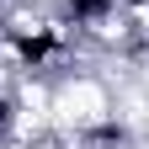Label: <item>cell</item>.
Listing matches in <instances>:
<instances>
[{
  "instance_id": "6da1fadb",
  "label": "cell",
  "mask_w": 149,
  "mask_h": 149,
  "mask_svg": "<svg viewBox=\"0 0 149 149\" xmlns=\"http://www.w3.org/2000/svg\"><path fill=\"white\" fill-rule=\"evenodd\" d=\"M0 37H6V48H11V59L22 64V69H53L69 53V27L53 16V22H16V11H11V22L0 27Z\"/></svg>"
},
{
  "instance_id": "7a4b0ae2",
  "label": "cell",
  "mask_w": 149,
  "mask_h": 149,
  "mask_svg": "<svg viewBox=\"0 0 149 149\" xmlns=\"http://www.w3.org/2000/svg\"><path fill=\"white\" fill-rule=\"evenodd\" d=\"M123 16V0H59V22L69 32H107Z\"/></svg>"
},
{
  "instance_id": "3957f363",
  "label": "cell",
  "mask_w": 149,
  "mask_h": 149,
  "mask_svg": "<svg viewBox=\"0 0 149 149\" xmlns=\"http://www.w3.org/2000/svg\"><path fill=\"white\" fill-rule=\"evenodd\" d=\"M16 123H22V107H16V96H11L6 85H0V144L16 133Z\"/></svg>"
}]
</instances>
